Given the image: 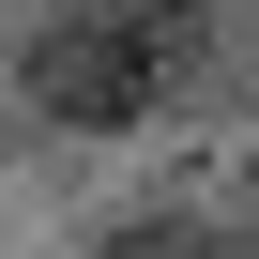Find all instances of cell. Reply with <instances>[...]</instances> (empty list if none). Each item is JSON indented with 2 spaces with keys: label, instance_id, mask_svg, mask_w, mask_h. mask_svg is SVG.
Segmentation results:
<instances>
[{
  "label": "cell",
  "instance_id": "cell-1",
  "mask_svg": "<svg viewBox=\"0 0 259 259\" xmlns=\"http://www.w3.org/2000/svg\"><path fill=\"white\" fill-rule=\"evenodd\" d=\"M183 61H198V16H183V0H107V16H61L31 46V107L107 138V122H153Z\"/></svg>",
  "mask_w": 259,
  "mask_h": 259
},
{
  "label": "cell",
  "instance_id": "cell-2",
  "mask_svg": "<svg viewBox=\"0 0 259 259\" xmlns=\"http://www.w3.org/2000/svg\"><path fill=\"white\" fill-rule=\"evenodd\" d=\"M61 16H107V0H61Z\"/></svg>",
  "mask_w": 259,
  "mask_h": 259
}]
</instances>
